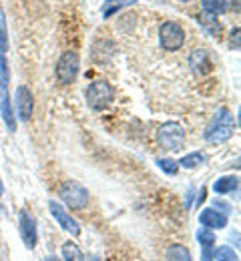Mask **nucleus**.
I'll list each match as a JSON object with an SVG mask.
<instances>
[{
	"label": "nucleus",
	"instance_id": "obj_2",
	"mask_svg": "<svg viewBox=\"0 0 241 261\" xmlns=\"http://www.w3.org/2000/svg\"><path fill=\"white\" fill-rule=\"evenodd\" d=\"M59 197L63 199V203L72 209V211H83L87 205H89V189L83 187L78 181H65L61 187H59Z\"/></svg>",
	"mask_w": 241,
	"mask_h": 261
},
{
	"label": "nucleus",
	"instance_id": "obj_25",
	"mask_svg": "<svg viewBox=\"0 0 241 261\" xmlns=\"http://www.w3.org/2000/svg\"><path fill=\"white\" fill-rule=\"evenodd\" d=\"M229 42H231V48H233V50H239V29H237V27L231 31Z\"/></svg>",
	"mask_w": 241,
	"mask_h": 261
},
{
	"label": "nucleus",
	"instance_id": "obj_12",
	"mask_svg": "<svg viewBox=\"0 0 241 261\" xmlns=\"http://www.w3.org/2000/svg\"><path fill=\"white\" fill-rule=\"evenodd\" d=\"M189 66H191V70L195 74H201V76L213 70L211 57H209V53H207L205 48H197V50H193L189 55Z\"/></svg>",
	"mask_w": 241,
	"mask_h": 261
},
{
	"label": "nucleus",
	"instance_id": "obj_1",
	"mask_svg": "<svg viewBox=\"0 0 241 261\" xmlns=\"http://www.w3.org/2000/svg\"><path fill=\"white\" fill-rule=\"evenodd\" d=\"M235 133V119H233V113L227 109V107H221L213 119L209 121L205 133H203V139L211 145H221L225 141H229Z\"/></svg>",
	"mask_w": 241,
	"mask_h": 261
},
{
	"label": "nucleus",
	"instance_id": "obj_31",
	"mask_svg": "<svg viewBox=\"0 0 241 261\" xmlns=\"http://www.w3.org/2000/svg\"><path fill=\"white\" fill-rule=\"evenodd\" d=\"M181 2H189V0H181Z\"/></svg>",
	"mask_w": 241,
	"mask_h": 261
},
{
	"label": "nucleus",
	"instance_id": "obj_23",
	"mask_svg": "<svg viewBox=\"0 0 241 261\" xmlns=\"http://www.w3.org/2000/svg\"><path fill=\"white\" fill-rule=\"evenodd\" d=\"M0 48L6 53L8 48V33H6V20H4V10L0 8Z\"/></svg>",
	"mask_w": 241,
	"mask_h": 261
},
{
	"label": "nucleus",
	"instance_id": "obj_30",
	"mask_svg": "<svg viewBox=\"0 0 241 261\" xmlns=\"http://www.w3.org/2000/svg\"><path fill=\"white\" fill-rule=\"evenodd\" d=\"M2 191H4V189H2V183H0V195H2Z\"/></svg>",
	"mask_w": 241,
	"mask_h": 261
},
{
	"label": "nucleus",
	"instance_id": "obj_24",
	"mask_svg": "<svg viewBox=\"0 0 241 261\" xmlns=\"http://www.w3.org/2000/svg\"><path fill=\"white\" fill-rule=\"evenodd\" d=\"M0 81H8V63L2 48H0Z\"/></svg>",
	"mask_w": 241,
	"mask_h": 261
},
{
	"label": "nucleus",
	"instance_id": "obj_14",
	"mask_svg": "<svg viewBox=\"0 0 241 261\" xmlns=\"http://www.w3.org/2000/svg\"><path fill=\"white\" fill-rule=\"evenodd\" d=\"M201 6L207 14L219 16L229 10V0H201Z\"/></svg>",
	"mask_w": 241,
	"mask_h": 261
},
{
	"label": "nucleus",
	"instance_id": "obj_11",
	"mask_svg": "<svg viewBox=\"0 0 241 261\" xmlns=\"http://www.w3.org/2000/svg\"><path fill=\"white\" fill-rule=\"evenodd\" d=\"M199 223H201V225H203L205 229H211V231H215V229L227 227L229 219H227V215H225L223 211H217V209H211V207H207V209H203V211L199 213Z\"/></svg>",
	"mask_w": 241,
	"mask_h": 261
},
{
	"label": "nucleus",
	"instance_id": "obj_5",
	"mask_svg": "<svg viewBox=\"0 0 241 261\" xmlns=\"http://www.w3.org/2000/svg\"><path fill=\"white\" fill-rule=\"evenodd\" d=\"M159 42L165 50L175 53V50H181V46L185 44V31L179 22L175 20H167L159 27Z\"/></svg>",
	"mask_w": 241,
	"mask_h": 261
},
{
	"label": "nucleus",
	"instance_id": "obj_10",
	"mask_svg": "<svg viewBox=\"0 0 241 261\" xmlns=\"http://www.w3.org/2000/svg\"><path fill=\"white\" fill-rule=\"evenodd\" d=\"M0 115H2V121L6 123L8 130L14 133L16 130V117H14L12 102L8 97V83H0Z\"/></svg>",
	"mask_w": 241,
	"mask_h": 261
},
{
	"label": "nucleus",
	"instance_id": "obj_22",
	"mask_svg": "<svg viewBox=\"0 0 241 261\" xmlns=\"http://www.w3.org/2000/svg\"><path fill=\"white\" fill-rule=\"evenodd\" d=\"M157 167L167 175H177V171H179V163L173 159H157Z\"/></svg>",
	"mask_w": 241,
	"mask_h": 261
},
{
	"label": "nucleus",
	"instance_id": "obj_26",
	"mask_svg": "<svg viewBox=\"0 0 241 261\" xmlns=\"http://www.w3.org/2000/svg\"><path fill=\"white\" fill-rule=\"evenodd\" d=\"M205 195H207V191H205V187H203V189L199 191V195H197V203H199V205L205 201Z\"/></svg>",
	"mask_w": 241,
	"mask_h": 261
},
{
	"label": "nucleus",
	"instance_id": "obj_27",
	"mask_svg": "<svg viewBox=\"0 0 241 261\" xmlns=\"http://www.w3.org/2000/svg\"><path fill=\"white\" fill-rule=\"evenodd\" d=\"M233 6H235V12H239V0H233Z\"/></svg>",
	"mask_w": 241,
	"mask_h": 261
},
{
	"label": "nucleus",
	"instance_id": "obj_13",
	"mask_svg": "<svg viewBox=\"0 0 241 261\" xmlns=\"http://www.w3.org/2000/svg\"><path fill=\"white\" fill-rule=\"evenodd\" d=\"M239 187V179L235 175H225V177H219L215 183H213V191L217 195H227V193H233L235 189Z\"/></svg>",
	"mask_w": 241,
	"mask_h": 261
},
{
	"label": "nucleus",
	"instance_id": "obj_18",
	"mask_svg": "<svg viewBox=\"0 0 241 261\" xmlns=\"http://www.w3.org/2000/svg\"><path fill=\"white\" fill-rule=\"evenodd\" d=\"M203 163H205V155L199 153V151H195V153L185 155V157L179 161V167H183V169H195V167H199V165H203Z\"/></svg>",
	"mask_w": 241,
	"mask_h": 261
},
{
	"label": "nucleus",
	"instance_id": "obj_16",
	"mask_svg": "<svg viewBox=\"0 0 241 261\" xmlns=\"http://www.w3.org/2000/svg\"><path fill=\"white\" fill-rule=\"evenodd\" d=\"M167 261H193L191 259V253L185 245L181 243H173L171 247L167 249Z\"/></svg>",
	"mask_w": 241,
	"mask_h": 261
},
{
	"label": "nucleus",
	"instance_id": "obj_7",
	"mask_svg": "<svg viewBox=\"0 0 241 261\" xmlns=\"http://www.w3.org/2000/svg\"><path fill=\"white\" fill-rule=\"evenodd\" d=\"M14 107H16V115L22 123H29L33 119V113H35V97L31 93L29 87L20 85L14 93Z\"/></svg>",
	"mask_w": 241,
	"mask_h": 261
},
{
	"label": "nucleus",
	"instance_id": "obj_21",
	"mask_svg": "<svg viewBox=\"0 0 241 261\" xmlns=\"http://www.w3.org/2000/svg\"><path fill=\"white\" fill-rule=\"evenodd\" d=\"M213 259L215 261H237V253H235L231 247L223 245V247L213 249Z\"/></svg>",
	"mask_w": 241,
	"mask_h": 261
},
{
	"label": "nucleus",
	"instance_id": "obj_28",
	"mask_svg": "<svg viewBox=\"0 0 241 261\" xmlns=\"http://www.w3.org/2000/svg\"><path fill=\"white\" fill-rule=\"evenodd\" d=\"M42 261H61V259H57V257H52V255H50V257H46V259H42Z\"/></svg>",
	"mask_w": 241,
	"mask_h": 261
},
{
	"label": "nucleus",
	"instance_id": "obj_8",
	"mask_svg": "<svg viewBox=\"0 0 241 261\" xmlns=\"http://www.w3.org/2000/svg\"><path fill=\"white\" fill-rule=\"evenodd\" d=\"M18 227H20V239L26 249H35L38 243V229H36V219L29 211H20L18 215Z\"/></svg>",
	"mask_w": 241,
	"mask_h": 261
},
{
	"label": "nucleus",
	"instance_id": "obj_19",
	"mask_svg": "<svg viewBox=\"0 0 241 261\" xmlns=\"http://www.w3.org/2000/svg\"><path fill=\"white\" fill-rule=\"evenodd\" d=\"M197 241H199L201 249H211V247H215V233L211 229L201 227L197 231Z\"/></svg>",
	"mask_w": 241,
	"mask_h": 261
},
{
	"label": "nucleus",
	"instance_id": "obj_15",
	"mask_svg": "<svg viewBox=\"0 0 241 261\" xmlns=\"http://www.w3.org/2000/svg\"><path fill=\"white\" fill-rule=\"evenodd\" d=\"M197 20H199V24H201L211 36H217V38H219V34H221V24H219L217 16H213V14H201Z\"/></svg>",
	"mask_w": 241,
	"mask_h": 261
},
{
	"label": "nucleus",
	"instance_id": "obj_9",
	"mask_svg": "<svg viewBox=\"0 0 241 261\" xmlns=\"http://www.w3.org/2000/svg\"><path fill=\"white\" fill-rule=\"evenodd\" d=\"M48 209H50V215L57 219V223L65 229L67 233H70L72 237L81 235V225H78V221L72 219V215H70L61 203H57V201H48Z\"/></svg>",
	"mask_w": 241,
	"mask_h": 261
},
{
	"label": "nucleus",
	"instance_id": "obj_20",
	"mask_svg": "<svg viewBox=\"0 0 241 261\" xmlns=\"http://www.w3.org/2000/svg\"><path fill=\"white\" fill-rule=\"evenodd\" d=\"M137 0H104V6H103V16H111L115 14L121 6H129V4H135Z\"/></svg>",
	"mask_w": 241,
	"mask_h": 261
},
{
	"label": "nucleus",
	"instance_id": "obj_6",
	"mask_svg": "<svg viewBox=\"0 0 241 261\" xmlns=\"http://www.w3.org/2000/svg\"><path fill=\"white\" fill-rule=\"evenodd\" d=\"M78 66H81L78 55H76L74 50H67V53L57 61V66H55V74H57L59 83H63V85L74 83V79H76V74H78Z\"/></svg>",
	"mask_w": 241,
	"mask_h": 261
},
{
	"label": "nucleus",
	"instance_id": "obj_17",
	"mask_svg": "<svg viewBox=\"0 0 241 261\" xmlns=\"http://www.w3.org/2000/svg\"><path fill=\"white\" fill-rule=\"evenodd\" d=\"M63 259L65 261H87L85 259V255H83V251H81V247H78L76 243H72V241H67V243L63 245Z\"/></svg>",
	"mask_w": 241,
	"mask_h": 261
},
{
	"label": "nucleus",
	"instance_id": "obj_4",
	"mask_svg": "<svg viewBox=\"0 0 241 261\" xmlns=\"http://www.w3.org/2000/svg\"><path fill=\"white\" fill-rule=\"evenodd\" d=\"M113 98H115V89L103 79L91 83L87 89V105L93 111H104L113 102Z\"/></svg>",
	"mask_w": 241,
	"mask_h": 261
},
{
	"label": "nucleus",
	"instance_id": "obj_29",
	"mask_svg": "<svg viewBox=\"0 0 241 261\" xmlns=\"http://www.w3.org/2000/svg\"><path fill=\"white\" fill-rule=\"evenodd\" d=\"M89 261H101V257H97V255H93V257H91V259Z\"/></svg>",
	"mask_w": 241,
	"mask_h": 261
},
{
	"label": "nucleus",
	"instance_id": "obj_3",
	"mask_svg": "<svg viewBox=\"0 0 241 261\" xmlns=\"http://www.w3.org/2000/svg\"><path fill=\"white\" fill-rule=\"evenodd\" d=\"M157 143L165 151H181L183 145H185V129H183V125H179L175 121L161 125L159 130H157Z\"/></svg>",
	"mask_w": 241,
	"mask_h": 261
}]
</instances>
